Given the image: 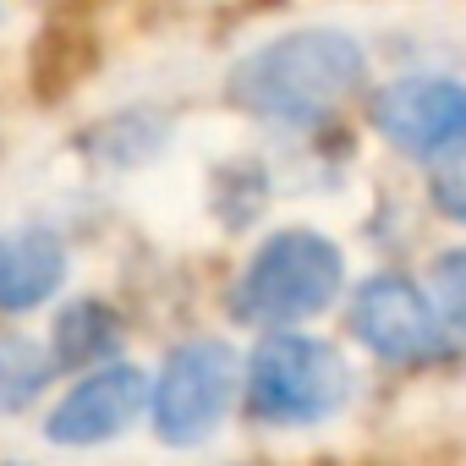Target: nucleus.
Here are the masks:
<instances>
[{
  "label": "nucleus",
  "mask_w": 466,
  "mask_h": 466,
  "mask_svg": "<svg viewBox=\"0 0 466 466\" xmlns=\"http://www.w3.org/2000/svg\"><path fill=\"white\" fill-rule=\"evenodd\" d=\"M56 379V357L23 335H0V411H23Z\"/></svg>",
  "instance_id": "9d476101"
},
{
  "label": "nucleus",
  "mask_w": 466,
  "mask_h": 466,
  "mask_svg": "<svg viewBox=\"0 0 466 466\" xmlns=\"http://www.w3.org/2000/svg\"><path fill=\"white\" fill-rule=\"evenodd\" d=\"M433 203H439V214L466 225V154H455L433 170Z\"/></svg>",
  "instance_id": "f8f14e48"
},
{
  "label": "nucleus",
  "mask_w": 466,
  "mask_h": 466,
  "mask_svg": "<svg viewBox=\"0 0 466 466\" xmlns=\"http://www.w3.org/2000/svg\"><path fill=\"white\" fill-rule=\"evenodd\" d=\"M121 340V319L105 308V302H72L61 319H56V362H99L110 357Z\"/></svg>",
  "instance_id": "1a4fd4ad"
},
{
  "label": "nucleus",
  "mask_w": 466,
  "mask_h": 466,
  "mask_svg": "<svg viewBox=\"0 0 466 466\" xmlns=\"http://www.w3.org/2000/svg\"><path fill=\"white\" fill-rule=\"evenodd\" d=\"M148 373L132 362H110L99 373H88L56 411H50V439L56 444H105L121 428H132V417L148 406Z\"/></svg>",
  "instance_id": "0eeeda50"
},
{
  "label": "nucleus",
  "mask_w": 466,
  "mask_h": 466,
  "mask_svg": "<svg viewBox=\"0 0 466 466\" xmlns=\"http://www.w3.org/2000/svg\"><path fill=\"white\" fill-rule=\"evenodd\" d=\"M237 395V357L219 340H192L181 351H170L148 406H154V428L165 444H198L219 428V417L230 411Z\"/></svg>",
  "instance_id": "39448f33"
},
{
  "label": "nucleus",
  "mask_w": 466,
  "mask_h": 466,
  "mask_svg": "<svg viewBox=\"0 0 466 466\" xmlns=\"http://www.w3.org/2000/svg\"><path fill=\"white\" fill-rule=\"evenodd\" d=\"M66 280V248L50 230H6L0 237V313H28Z\"/></svg>",
  "instance_id": "6e6552de"
},
{
  "label": "nucleus",
  "mask_w": 466,
  "mask_h": 466,
  "mask_svg": "<svg viewBox=\"0 0 466 466\" xmlns=\"http://www.w3.org/2000/svg\"><path fill=\"white\" fill-rule=\"evenodd\" d=\"M340 291V253L319 230H280L269 237L248 275L237 280V319L248 324H297L335 302Z\"/></svg>",
  "instance_id": "f03ea898"
},
{
  "label": "nucleus",
  "mask_w": 466,
  "mask_h": 466,
  "mask_svg": "<svg viewBox=\"0 0 466 466\" xmlns=\"http://www.w3.org/2000/svg\"><path fill=\"white\" fill-rule=\"evenodd\" d=\"M351 395V368L335 346L308 335H269L248 368V406L264 422H324Z\"/></svg>",
  "instance_id": "7ed1b4c3"
},
{
  "label": "nucleus",
  "mask_w": 466,
  "mask_h": 466,
  "mask_svg": "<svg viewBox=\"0 0 466 466\" xmlns=\"http://www.w3.org/2000/svg\"><path fill=\"white\" fill-rule=\"evenodd\" d=\"M373 127L400 154L433 159V154L466 143V83H450V77H400V83L379 88Z\"/></svg>",
  "instance_id": "423d86ee"
},
{
  "label": "nucleus",
  "mask_w": 466,
  "mask_h": 466,
  "mask_svg": "<svg viewBox=\"0 0 466 466\" xmlns=\"http://www.w3.org/2000/svg\"><path fill=\"white\" fill-rule=\"evenodd\" d=\"M351 335L368 351H379L384 362H400V368L444 362L455 351L444 313L406 275H373V280L357 286V297H351Z\"/></svg>",
  "instance_id": "20e7f679"
},
{
  "label": "nucleus",
  "mask_w": 466,
  "mask_h": 466,
  "mask_svg": "<svg viewBox=\"0 0 466 466\" xmlns=\"http://www.w3.org/2000/svg\"><path fill=\"white\" fill-rule=\"evenodd\" d=\"M433 297H439L444 319H455L466 329V248L461 253H444L433 264Z\"/></svg>",
  "instance_id": "9b49d317"
},
{
  "label": "nucleus",
  "mask_w": 466,
  "mask_h": 466,
  "mask_svg": "<svg viewBox=\"0 0 466 466\" xmlns=\"http://www.w3.org/2000/svg\"><path fill=\"white\" fill-rule=\"evenodd\" d=\"M368 77V56L351 34L335 28H302L264 50H253L230 72V99L264 121H324L335 105H346Z\"/></svg>",
  "instance_id": "f257e3e1"
}]
</instances>
